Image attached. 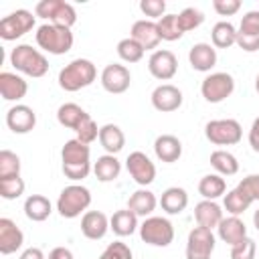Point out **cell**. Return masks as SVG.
Returning a JSON list of instances; mask_svg holds the SVG:
<instances>
[{
    "instance_id": "cell-1",
    "label": "cell",
    "mask_w": 259,
    "mask_h": 259,
    "mask_svg": "<svg viewBox=\"0 0 259 259\" xmlns=\"http://www.w3.org/2000/svg\"><path fill=\"white\" fill-rule=\"evenodd\" d=\"M61 162H63V174L69 180L79 182V180L87 178L89 172L93 170V166H91V148L87 144H83L81 140H77V138L67 140L63 150H61Z\"/></svg>"
},
{
    "instance_id": "cell-2",
    "label": "cell",
    "mask_w": 259,
    "mask_h": 259,
    "mask_svg": "<svg viewBox=\"0 0 259 259\" xmlns=\"http://www.w3.org/2000/svg\"><path fill=\"white\" fill-rule=\"evenodd\" d=\"M97 79V69L89 59H73L59 71V87L63 91L75 93L89 87Z\"/></svg>"
},
{
    "instance_id": "cell-3",
    "label": "cell",
    "mask_w": 259,
    "mask_h": 259,
    "mask_svg": "<svg viewBox=\"0 0 259 259\" xmlns=\"http://www.w3.org/2000/svg\"><path fill=\"white\" fill-rule=\"evenodd\" d=\"M10 65L18 73H22L26 77H32V79L45 77L49 73L47 57L42 55V51L32 49L30 45H16L10 51Z\"/></svg>"
},
{
    "instance_id": "cell-4",
    "label": "cell",
    "mask_w": 259,
    "mask_h": 259,
    "mask_svg": "<svg viewBox=\"0 0 259 259\" xmlns=\"http://www.w3.org/2000/svg\"><path fill=\"white\" fill-rule=\"evenodd\" d=\"M36 45L40 47V51L49 53V55H65L73 49V32L67 26H57L51 22H45L36 28Z\"/></svg>"
},
{
    "instance_id": "cell-5",
    "label": "cell",
    "mask_w": 259,
    "mask_h": 259,
    "mask_svg": "<svg viewBox=\"0 0 259 259\" xmlns=\"http://www.w3.org/2000/svg\"><path fill=\"white\" fill-rule=\"evenodd\" d=\"M91 204V190L83 184H69L57 198V210L63 219H77L87 212Z\"/></svg>"
},
{
    "instance_id": "cell-6",
    "label": "cell",
    "mask_w": 259,
    "mask_h": 259,
    "mask_svg": "<svg viewBox=\"0 0 259 259\" xmlns=\"http://www.w3.org/2000/svg\"><path fill=\"white\" fill-rule=\"evenodd\" d=\"M138 231L140 239L152 247H168L174 241V225L166 217H148Z\"/></svg>"
},
{
    "instance_id": "cell-7",
    "label": "cell",
    "mask_w": 259,
    "mask_h": 259,
    "mask_svg": "<svg viewBox=\"0 0 259 259\" xmlns=\"http://www.w3.org/2000/svg\"><path fill=\"white\" fill-rule=\"evenodd\" d=\"M34 14L38 18L49 20L51 24L67 26V28H71L77 22V12H75L73 4H69L65 0H40L34 6Z\"/></svg>"
},
{
    "instance_id": "cell-8",
    "label": "cell",
    "mask_w": 259,
    "mask_h": 259,
    "mask_svg": "<svg viewBox=\"0 0 259 259\" xmlns=\"http://www.w3.org/2000/svg\"><path fill=\"white\" fill-rule=\"evenodd\" d=\"M204 136L214 146H235L243 138V127L237 119H210L204 125Z\"/></svg>"
},
{
    "instance_id": "cell-9",
    "label": "cell",
    "mask_w": 259,
    "mask_h": 259,
    "mask_svg": "<svg viewBox=\"0 0 259 259\" xmlns=\"http://www.w3.org/2000/svg\"><path fill=\"white\" fill-rule=\"evenodd\" d=\"M235 91V79L229 73H210L200 83V95L208 103H221L227 97H231Z\"/></svg>"
},
{
    "instance_id": "cell-10",
    "label": "cell",
    "mask_w": 259,
    "mask_h": 259,
    "mask_svg": "<svg viewBox=\"0 0 259 259\" xmlns=\"http://www.w3.org/2000/svg\"><path fill=\"white\" fill-rule=\"evenodd\" d=\"M32 28H34V16L24 8H18L0 20V36L4 40H16L26 32H30Z\"/></svg>"
},
{
    "instance_id": "cell-11",
    "label": "cell",
    "mask_w": 259,
    "mask_h": 259,
    "mask_svg": "<svg viewBox=\"0 0 259 259\" xmlns=\"http://www.w3.org/2000/svg\"><path fill=\"white\" fill-rule=\"evenodd\" d=\"M217 239L210 229L194 227L186 239V259H210Z\"/></svg>"
},
{
    "instance_id": "cell-12",
    "label": "cell",
    "mask_w": 259,
    "mask_h": 259,
    "mask_svg": "<svg viewBox=\"0 0 259 259\" xmlns=\"http://www.w3.org/2000/svg\"><path fill=\"white\" fill-rule=\"evenodd\" d=\"M99 81H101V87L111 93V95H119V93H125L130 89V83H132V73L125 65H119V63H109L105 65V69L101 71L99 75Z\"/></svg>"
},
{
    "instance_id": "cell-13",
    "label": "cell",
    "mask_w": 259,
    "mask_h": 259,
    "mask_svg": "<svg viewBox=\"0 0 259 259\" xmlns=\"http://www.w3.org/2000/svg\"><path fill=\"white\" fill-rule=\"evenodd\" d=\"M148 71L158 81H170L178 71V59L168 49H156L148 59Z\"/></svg>"
},
{
    "instance_id": "cell-14",
    "label": "cell",
    "mask_w": 259,
    "mask_h": 259,
    "mask_svg": "<svg viewBox=\"0 0 259 259\" xmlns=\"http://www.w3.org/2000/svg\"><path fill=\"white\" fill-rule=\"evenodd\" d=\"M125 168H127L130 176H132L142 188L150 186V184L156 180V166H154V162H152L144 152H140V150L132 152V154L125 158Z\"/></svg>"
},
{
    "instance_id": "cell-15",
    "label": "cell",
    "mask_w": 259,
    "mask_h": 259,
    "mask_svg": "<svg viewBox=\"0 0 259 259\" xmlns=\"http://www.w3.org/2000/svg\"><path fill=\"white\" fill-rule=\"evenodd\" d=\"M150 99H152V105H154L156 111H160V113H172V111L180 109L184 97H182V91L176 85L162 83V85H158L152 91Z\"/></svg>"
},
{
    "instance_id": "cell-16",
    "label": "cell",
    "mask_w": 259,
    "mask_h": 259,
    "mask_svg": "<svg viewBox=\"0 0 259 259\" xmlns=\"http://www.w3.org/2000/svg\"><path fill=\"white\" fill-rule=\"evenodd\" d=\"M6 125L14 134H28L36 125V113L24 103H16L6 111Z\"/></svg>"
},
{
    "instance_id": "cell-17",
    "label": "cell",
    "mask_w": 259,
    "mask_h": 259,
    "mask_svg": "<svg viewBox=\"0 0 259 259\" xmlns=\"http://www.w3.org/2000/svg\"><path fill=\"white\" fill-rule=\"evenodd\" d=\"M130 36L144 49V51H152L160 45V32H158V24L154 20H136L132 24V30H130Z\"/></svg>"
},
{
    "instance_id": "cell-18",
    "label": "cell",
    "mask_w": 259,
    "mask_h": 259,
    "mask_svg": "<svg viewBox=\"0 0 259 259\" xmlns=\"http://www.w3.org/2000/svg\"><path fill=\"white\" fill-rule=\"evenodd\" d=\"M24 243V233L20 231V227H16V223L12 219L2 217L0 219V253L2 255H10L16 253Z\"/></svg>"
},
{
    "instance_id": "cell-19",
    "label": "cell",
    "mask_w": 259,
    "mask_h": 259,
    "mask_svg": "<svg viewBox=\"0 0 259 259\" xmlns=\"http://www.w3.org/2000/svg\"><path fill=\"white\" fill-rule=\"evenodd\" d=\"M109 231V219L101 210H87L81 217V233L89 241H99Z\"/></svg>"
},
{
    "instance_id": "cell-20",
    "label": "cell",
    "mask_w": 259,
    "mask_h": 259,
    "mask_svg": "<svg viewBox=\"0 0 259 259\" xmlns=\"http://www.w3.org/2000/svg\"><path fill=\"white\" fill-rule=\"evenodd\" d=\"M188 63L194 71L208 73L217 65V49L208 42H196L188 51Z\"/></svg>"
},
{
    "instance_id": "cell-21",
    "label": "cell",
    "mask_w": 259,
    "mask_h": 259,
    "mask_svg": "<svg viewBox=\"0 0 259 259\" xmlns=\"http://www.w3.org/2000/svg\"><path fill=\"white\" fill-rule=\"evenodd\" d=\"M28 93V83L10 71L0 73V95L4 101H20Z\"/></svg>"
},
{
    "instance_id": "cell-22",
    "label": "cell",
    "mask_w": 259,
    "mask_h": 259,
    "mask_svg": "<svg viewBox=\"0 0 259 259\" xmlns=\"http://www.w3.org/2000/svg\"><path fill=\"white\" fill-rule=\"evenodd\" d=\"M217 233H219V239H221L223 243H227L229 247H233V245L241 243V241L247 237V227H245V223H243L241 217L229 214V217H225V219L219 223Z\"/></svg>"
},
{
    "instance_id": "cell-23",
    "label": "cell",
    "mask_w": 259,
    "mask_h": 259,
    "mask_svg": "<svg viewBox=\"0 0 259 259\" xmlns=\"http://www.w3.org/2000/svg\"><path fill=\"white\" fill-rule=\"evenodd\" d=\"M154 154L160 162H166V164L178 162L182 156V142L172 134H162L154 142Z\"/></svg>"
},
{
    "instance_id": "cell-24",
    "label": "cell",
    "mask_w": 259,
    "mask_h": 259,
    "mask_svg": "<svg viewBox=\"0 0 259 259\" xmlns=\"http://www.w3.org/2000/svg\"><path fill=\"white\" fill-rule=\"evenodd\" d=\"M194 219H196V225L198 227H204V229H217L219 223L225 219L223 217V208L221 204H217V200H200L196 206H194Z\"/></svg>"
},
{
    "instance_id": "cell-25",
    "label": "cell",
    "mask_w": 259,
    "mask_h": 259,
    "mask_svg": "<svg viewBox=\"0 0 259 259\" xmlns=\"http://www.w3.org/2000/svg\"><path fill=\"white\" fill-rule=\"evenodd\" d=\"M156 206H158V198H156V194H154L152 190H148V188H138V190L132 192V196L127 198V208L134 210L138 217H144V219L152 217V212L156 210Z\"/></svg>"
},
{
    "instance_id": "cell-26",
    "label": "cell",
    "mask_w": 259,
    "mask_h": 259,
    "mask_svg": "<svg viewBox=\"0 0 259 259\" xmlns=\"http://www.w3.org/2000/svg\"><path fill=\"white\" fill-rule=\"evenodd\" d=\"M158 202L166 214H180L188 206V192L180 186H170L162 192Z\"/></svg>"
},
{
    "instance_id": "cell-27",
    "label": "cell",
    "mask_w": 259,
    "mask_h": 259,
    "mask_svg": "<svg viewBox=\"0 0 259 259\" xmlns=\"http://www.w3.org/2000/svg\"><path fill=\"white\" fill-rule=\"evenodd\" d=\"M109 229L117 235V237H130L134 235L140 225H138V214L130 208H121V210H115L109 219Z\"/></svg>"
},
{
    "instance_id": "cell-28",
    "label": "cell",
    "mask_w": 259,
    "mask_h": 259,
    "mask_svg": "<svg viewBox=\"0 0 259 259\" xmlns=\"http://www.w3.org/2000/svg\"><path fill=\"white\" fill-rule=\"evenodd\" d=\"M99 144L107 154H119L125 146V136L119 125L115 123H105L99 127Z\"/></svg>"
},
{
    "instance_id": "cell-29",
    "label": "cell",
    "mask_w": 259,
    "mask_h": 259,
    "mask_svg": "<svg viewBox=\"0 0 259 259\" xmlns=\"http://www.w3.org/2000/svg\"><path fill=\"white\" fill-rule=\"evenodd\" d=\"M89 117V113L81 107V105H77V103H63L59 109H57V121L63 125V127H67V130H73V132H77L79 130V125L85 121Z\"/></svg>"
},
{
    "instance_id": "cell-30",
    "label": "cell",
    "mask_w": 259,
    "mask_h": 259,
    "mask_svg": "<svg viewBox=\"0 0 259 259\" xmlns=\"http://www.w3.org/2000/svg\"><path fill=\"white\" fill-rule=\"evenodd\" d=\"M53 212V204L47 196L42 194H30L26 200H24V214L28 221L32 223H42L51 217Z\"/></svg>"
},
{
    "instance_id": "cell-31",
    "label": "cell",
    "mask_w": 259,
    "mask_h": 259,
    "mask_svg": "<svg viewBox=\"0 0 259 259\" xmlns=\"http://www.w3.org/2000/svg\"><path fill=\"white\" fill-rule=\"evenodd\" d=\"M121 172V162L113 154H103L93 164V174L99 182H113Z\"/></svg>"
},
{
    "instance_id": "cell-32",
    "label": "cell",
    "mask_w": 259,
    "mask_h": 259,
    "mask_svg": "<svg viewBox=\"0 0 259 259\" xmlns=\"http://www.w3.org/2000/svg\"><path fill=\"white\" fill-rule=\"evenodd\" d=\"M210 40L214 49H229L237 45V28L229 20H221L210 30Z\"/></svg>"
},
{
    "instance_id": "cell-33",
    "label": "cell",
    "mask_w": 259,
    "mask_h": 259,
    "mask_svg": "<svg viewBox=\"0 0 259 259\" xmlns=\"http://www.w3.org/2000/svg\"><path fill=\"white\" fill-rule=\"evenodd\" d=\"M227 190V182L221 174H204L198 182V192L204 200H217Z\"/></svg>"
},
{
    "instance_id": "cell-34",
    "label": "cell",
    "mask_w": 259,
    "mask_h": 259,
    "mask_svg": "<svg viewBox=\"0 0 259 259\" xmlns=\"http://www.w3.org/2000/svg\"><path fill=\"white\" fill-rule=\"evenodd\" d=\"M210 166L217 170V174L221 176H233L239 172V162L237 158L227 152V150H214L210 154Z\"/></svg>"
},
{
    "instance_id": "cell-35",
    "label": "cell",
    "mask_w": 259,
    "mask_h": 259,
    "mask_svg": "<svg viewBox=\"0 0 259 259\" xmlns=\"http://www.w3.org/2000/svg\"><path fill=\"white\" fill-rule=\"evenodd\" d=\"M251 204H253V200H251L247 194H243L239 188L229 190V192L225 194V200H223L225 210H227L229 214H233V217H241Z\"/></svg>"
},
{
    "instance_id": "cell-36",
    "label": "cell",
    "mask_w": 259,
    "mask_h": 259,
    "mask_svg": "<svg viewBox=\"0 0 259 259\" xmlns=\"http://www.w3.org/2000/svg\"><path fill=\"white\" fill-rule=\"evenodd\" d=\"M156 24H158V32H160L162 40L172 42V40L182 38V34H184L180 24H178V14H164Z\"/></svg>"
},
{
    "instance_id": "cell-37",
    "label": "cell",
    "mask_w": 259,
    "mask_h": 259,
    "mask_svg": "<svg viewBox=\"0 0 259 259\" xmlns=\"http://www.w3.org/2000/svg\"><path fill=\"white\" fill-rule=\"evenodd\" d=\"M144 49L132 38V36H127V38H121L119 42H117V57L123 61V63H138V61H142L144 59Z\"/></svg>"
},
{
    "instance_id": "cell-38",
    "label": "cell",
    "mask_w": 259,
    "mask_h": 259,
    "mask_svg": "<svg viewBox=\"0 0 259 259\" xmlns=\"http://www.w3.org/2000/svg\"><path fill=\"white\" fill-rule=\"evenodd\" d=\"M24 180L18 176H6V178H0V196L6 198V200H16L18 196L24 194Z\"/></svg>"
},
{
    "instance_id": "cell-39",
    "label": "cell",
    "mask_w": 259,
    "mask_h": 259,
    "mask_svg": "<svg viewBox=\"0 0 259 259\" xmlns=\"http://www.w3.org/2000/svg\"><path fill=\"white\" fill-rule=\"evenodd\" d=\"M202 22H204L202 10H198V8H194V6H188V8H184L182 12H178V24H180L182 32L194 30V28H198Z\"/></svg>"
},
{
    "instance_id": "cell-40",
    "label": "cell",
    "mask_w": 259,
    "mask_h": 259,
    "mask_svg": "<svg viewBox=\"0 0 259 259\" xmlns=\"http://www.w3.org/2000/svg\"><path fill=\"white\" fill-rule=\"evenodd\" d=\"M18 174H20V158L10 150H2L0 152V178L18 176Z\"/></svg>"
},
{
    "instance_id": "cell-41",
    "label": "cell",
    "mask_w": 259,
    "mask_h": 259,
    "mask_svg": "<svg viewBox=\"0 0 259 259\" xmlns=\"http://www.w3.org/2000/svg\"><path fill=\"white\" fill-rule=\"evenodd\" d=\"M99 259H134V253H132V249H130L127 243L113 241V243H109L103 249V253L99 255Z\"/></svg>"
},
{
    "instance_id": "cell-42",
    "label": "cell",
    "mask_w": 259,
    "mask_h": 259,
    "mask_svg": "<svg viewBox=\"0 0 259 259\" xmlns=\"http://www.w3.org/2000/svg\"><path fill=\"white\" fill-rule=\"evenodd\" d=\"M257 257V243L251 237H245L241 243L231 247V259H255Z\"/></svg>"
},
{
    "instance_id": "cell-43",
    "label": "cell",
    "mask_w": 259,
    "mask_h": 259,
    "mask_svg": "<svg viewBox=\"0 0 259 259\" xmlns=\"http://www.w3.org/2000/svg\"><path fill=\"white\" fill-rule=\"evenodd\" d=\"M77 134V140H81L83 144H93L95 140H99V127H97V123H95V119L89 115L81 125H79V130L75 132Z\"/></svg>"
},
{
    "instance_id": "cell-44",
    "label": "cell",
    "mask_w": 259,
    "mask_h": 259,
    "mask_svg": "<svg viewBox=\"0 0 259 259\" xmlns=\"http://www.w3.org/2000/svg\"><path fill=\"white\" fill-rule=\"evenodd\" d=\"M237 32L257 36V34H259V10H249V12H245V16L241 18V24H239V30H237Z\"/></svg>"
},
{
    "instance_id": "cell-45",
    "label": "cell",
    "mask_w": 259,
    "mask_h": 259,
    "mask_svg": "<svg viewBox=\"0 0 259 259\" xmlns=\"http://www.w3.org/2000/svg\"><path fill=\"white\" fill-rule=\"evenodd\" d=\"M237 188H239L243 194H247L253 202L259 200V174H249V176H245V178L237 184Z\"/></svg>"
},
{
    "instance_id": "cell-46",
    "label": "cell",
    "mask_w": 259,
    "mask_h": 259,
    "mask_svg": "<svg viewBox=\"0 0 259 259\" xmlns=\"http://www.w3.org/2000/svg\"><path fill=\"white\" fill-rule=\"evenodd\" d=\"M140 10L150 16V18H162L164 12H166V2L164 0H142L140 2Z\"/></svg>"
},
{
    "instance_id": "cell-47",
    "label": "cell",
    "mask_w": 259,
    "mask_h": 259,
    "mask_svg": "<svg viewBox=\"0 0 259 259\" xmlns=\"http://www.w3.org/2000/svg\"><path fill=\"white\" fill-rule=\"evenodd\" d=\"M212 8L221 16H233L241 10V0H212Z\"/></svg>"
},
{
    "instance_id": "cell-48",
    "label": "cell",
    "mask_w": 259,
    "mask_h": 259,
    "mask_svg": "<svg viewBox=\"0 0 259 259\" xmlns=\"http://www.w3.org/2000/svg\"><path fill=\"white\" fill-rule=\"evenodd\" d=\"M237 47L243 49L245 53L259 51V34L253 36V34H241V32H237Z\"/></svg>"
},
{
    "instance_id": "cell-49",
    "label": "cell",
    "mask_w": 259,
    "mask_h": 259,
    "mask_svg": "<svg viewBox=\"0 0 259 259\" xmlns=\"http://www.w3.org/2000/svg\"><path fill=\"white\" fill-rule=\"evenodd\" d=\"M249 146L253 152L259 154V117H255L251 127H249Z\"/></svg>"
},
{
    "instance_id": "cell-50",
    "label": "cell",
    "mask_w": 259,
    "mask_h": 259,
    "mask_svg": "<svg viewBox=\"0 0 259 259\" xmlns=\"http://www.w3.org/2000/svg\"><path fill=\"white\" fill-rule=\"evenodd\" d=\"M47 259H75V255L67 247H55V249H51V253H49Z\"/></svg>"
},
{
    "instance_id": "cell-51",
    "label": "cell",
    "mask_w": 259,
    "mask_h": 259,
    "mask_svg": "<svg viewBox=\"0 0 259 259\" xmlns=\"http://www.w3.org/2000/svg\"><path fill=\"white\" fill-rule=\"evenodd\" d=\"M18 259H47V257H45L42 249H38V247H28V249H24V251L20 253Z\"/></svg>"
},
{
    "instance_id": "cell-52",
    "label": "cell",
    "mask_w": 259,
    "mask_h": 259,
    "mask_svg": "<svg viewBox=\"0 0 259 259\" xmlns=\"http://www.w3.org/2000/svg\"><path fill=\"white\" fill-rule=\"evenodd\" d=\"M253 225H255V229L259 231V208L253 212Z\"/></svg>"
},
{
    "instance_id": "cell-53",
    "label": "cell",
    "mask_w": 259,
    "mask_h": 259,
    "mask_svg": "<svg viewBox=\"0 0 259 259\" xmlns=\"http://www.w3.org/2000/svg\"><path fill=\"white\" fill-rule=\"evenodd\" d=\"M255 91H257V93H259V75H257V77H255Z\"/></svg>"
}]
</instances>
